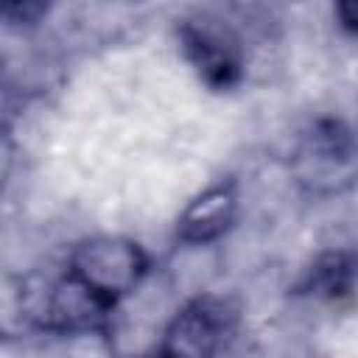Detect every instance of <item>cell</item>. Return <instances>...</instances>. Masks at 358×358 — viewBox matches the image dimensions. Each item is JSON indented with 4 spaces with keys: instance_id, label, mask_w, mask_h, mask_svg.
Masks as SVG:
<instances>
[{
    "instance_id": "1",
    "label": "cell",
    "mask_w": 358,
    "mask_h": 358,
    "mask_svg": "<svg viewBox=\"0 0 358 358\" xmlns=\"http://www.w3.org/2000/svg\"><path fill=\"white\" fill-rule=\"evenodd\" d=\"M294 182L310 196H338L358 185V134L338 120L313 123L291 154Z\"/></svg>"
},
{
    "instance_id": "2",
    "label": "cell",
    "mask_w": 358,
    "mask_h": 358,
    "mask_svg": "<svg viewBox=\"0 0 358 358\" xmlns=\"http://www.w3.org/2000/svg\"><path fill=\"white\" fill-rule=\"evenodd\" d=\"M64 271L78 277L84 285H90L95 294L117 308V302L143 282L148 271V257L143 246L129 238L95 235L73 249Z\"/></svg>"
},
{
    "instance_id": "6",
    "label": "cell",
    "mask_w": 358,
    "mask_h": 358,
    "mask_svg": "<svg viewBox=\"0 0 358 358\" xmlns=\"http://www.w3.org/2000/svg\"><path fill=\"white\" fill-rule=\"evenodd\" d=\"M235 207H238V196H235L232 182H218V185L207 187L182 210V215L176 221L179 241L210 243V241L221 238L235 218Z\"/></svg>"
},
{
    "instance_id": "7",
    "label": "cell",
    "mask_w": 358,
    "mask_h": 358,
    "mask_svg": "<svg viewBox=\"0 0 358 358\" xmlns=\"http://www.w3.org/2000/svg\"><path fill=\"white\" fill-rule=\"evenodd\" d=\"M355 280H358V255L355 252H330L313 263L305 288L319 296H341L352 288Z\"/></svg>"
},
{
    "instance_id": "8",
    "label": "cell",
    "mask_w": 358,
    "mask_h": 358,
    "mask_svg": "<svg viewBox=\"0 0 358 358\" xmlns=\"http://www.w3.org/2000/svg\"><path fill=\"white\" fill-rule=\"evenodd\" d=\"M336 17L341 22V28H347L350 34H358V0H344L336 6Z\"/></svg>"
},
{
    "instance_id": "3",
    "label": "cell",
    "mask_w": 358,
    "mask_h": 358,
    "mask_svg": "<svg viewBox=\"0 0 358 358\" xmlns=\"http://www.w3.org/2000/svg\"><path fill=\"white\" fill-rule=\"evenodd\" d=\"M179 36L187 62L196 67L199 78L207 87L229 90L241 81V48L227 28H215L210 22H185L179 28Z\"/></svg>"
},
{
    "instance_id": "4",
    "label": "cell",
    "mask_w": 358,
    "mask_h": 358,
    "mask_svg": "<svg viewBox=\"0 0 358 358\" xmlns=\"http://www.w3.org/2000/svg\"><path fill=\"white\" fill-rule=\"evenodd\" d=\"M115 305L84 285L78 277L64 271L45 296V319L42 324L56 333H92L106 327Z\"/></svg>"
},
{
    "instance_id": "9",
    "label": "cell",
    "mask_w": 358,
    "mask_h": 358,
    "mask_svg": "<svg viewBox=\"0 0 358 358\" xmlns=\"http://www.w3.org/2000/svg\"><path fill=\"white\" fill-rule=\"evenodd\" d=\"M151 358H165V355H162V352H159V350H157V352H154V355H151Z\"/></svg>"
},
{
    "instance_id": "5",
    "label": "cell",
    "mask_w": 358,
    "mask_h": 358,
    "mask_svg": "<svg viewBox=\"0 0 358 358\" xmlns=\"http://www.w3.org/2000/svg\"><path fill=\"white\" fill-rule=\"evenodd\" d=\"M227 330L224 308L213 299H196L176 313L159 352L165 358H213Z\"/></svg>"
}]
</instances>
